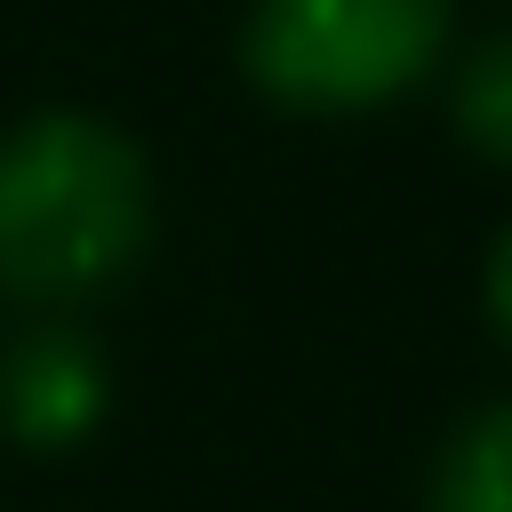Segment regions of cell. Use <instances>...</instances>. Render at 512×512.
Segmentation results:
<instances>
[{"mask_svg": "<svg viewBox=\"0 0 512 512\" xmlns=\"http://www.w3.org/2000/svg\"><path fill=\"white\" fill-rule=\"evenodd\" d=\"M144 160L88 112H40L0 136V288L88 296L144 248Z\"/></svg>", "mask_w": 512, "mask_h": 512, "instance_id": "1", "label": "cell"}, {"mask_svg": "<svg viewBox=\"0 0 512 512\" xmlns=\"http://www.w3.org/2000/svg\"><path fill=\"white\" fill-rule=\"evenodd\" d=\"M448 0H256L248 72L288 104H376L440 48Z\"/></svg>", "mask_w": 512, "mask_h": 512, "instance_id": "2", "label": "cell"}, {"mask_svg": "<svg viewBox=\"0 0 512 512\" xmlns=\"http://www.w3.org/2000/svg\"><path fill=\"white\" fill-rule=\"evenodd\" d=\"M0 400H8V424L16 440L32 448H72L96 416H104V360L88 336L72 328H32L8 368H0Z\"/></svg>", "mask_w": 512, "mask_h": 512, "instance_id": "3", "label": "cell"}, {"mask_svg": "<svg viewBox=\"0 0 512 512\" xmlns=\"http://www.w3.org/2000/svg\"><path fill=\"white\" fill-rule=\"evenodd\" d=\"M432 512H512V408H488L448 440Z\"/></svg>", "mask_w": 512, "mask_h": 512, "instance_id": "4", "label": "cell"}, {"mask_svg": "<svg viewBox=\"0 0 512 512\" xmlns=\"http://www.w3.org/2000/svg\"><path fill=\"white\" fill-rule=\"evenodd\" d=\"M456 120H464V136L480 152L512 160V32L480 40L472 64L456 72Z\"/></svg>", "mask_w": 512, "mask_h": 512, "instance_id": "5", "label": "cell"}, {"mask_svg": "<svg viewBox=\"0 0 512 512\" xmlns=\"http://www.w3.org/2000/svg\"><path fill=\"white\" fill-rule=\"evenodd\" d=\"M488 312H496V328L512 336V232H504L496 256H488Z\"/></svg>", "mask_w": 512, "mask_h": 512, "instance_id": "6", "label": "cell"}]
</instances>
